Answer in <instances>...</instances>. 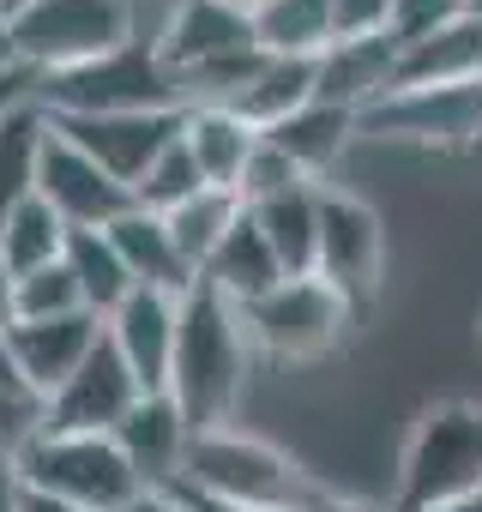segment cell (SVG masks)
I'll use <instances>...</instances> for the list:
<instances>
[{
  "mask_svg": "<svg viewBox=\"0 0 482 512\" xmlns=\"http://www.w3.org/2000/svg\"><path fill=\"white\" fill-rule=\"evenodd\" d=\"M175 488H193V494L223 500V506H260V512H302L320 494L284 446L235 428V422L187 440V464H181Z\"/></svg>",
  "mask_w": 482,
  "mask_h": 512,
  "instance_id": "obj_3",
  "label": "cell"
},
{
  "mask_svg": "<svg viewBox=\"0 0 482 512\" xmlns=\"http://www.w3.org/2000/svg\"><path fill=\"white\" fill-rule=\"evenodd\" d=\"M260 235L272 241L284 278H314V253H320V187H296L278 193L266 205H248Z\"/></svg>",
  "mask_w": 482,
  "mask_h": 512,
  "instance_id": "obj_23",
  "label": "cell"
},
{
  "mask_svg": "<svg viewBox=\"0 0 482 512\" xmlns=\"http://www.w3.org/2000/svg\"><path fill=\"white\" fill-rule=\"evenodd\" d=\"M61 260H67V272H73V284H79V296H85V308L97 320H109L133 296V278L121 266L109 229H67V253H61Z\"/></svg>",
  "mask_w": 482,
  "mask_h": 512,
  "instance_id": "obj_26",
  "label": "cell"
},
{
  "mask_svg": "<svg viewBox=\"0 0 482 512\" xmlns=\"http://www.w3.org/2000/svg\"><path fill=\"white\" fill-rule=\"evenodd\" d=\"M109 241H115V253H121V266H127V278H133V290H163V296H187L199 278H193V266L181 260V247H175V235H169V223L157 217V211H121L115 223H109Z\"/></svg>",
  "mask_w": 482,
  "mask_h": 512,
  "instance_id": "obj_18",
  "label": "cell"
},
{
  "mask_svg": "<svg viewBox=\"0 0 482 512\" xmlns=\"http://www.w3.org/2000/svg\"><path fill=\"white\" fill-rule=\"evenodd\" d=\"M61 253H67V223L49 211V199L31 193L25 205H13L7 217H0V260H7L13 278L61 266Z\"/></svg>",
  "mask_w": 482,
  "mask_h": 512,
  "instance_id": "obj_27",
  "label": "cell"
},
{
  "mask_svg": "<svg viewBox=\"0 0 482 512\" xmlns=\"http://www.w3.org/2000/svg\"><path fill=\"white\" fill-rule=\"evenodd\" d=\"M139 398H145V392H139L133 368L121 362V350H115L109 332H103L97 350L79 362V374H67V380L43 398V428H49V434H115Z\"/></svg>",
  "mask_w": 482,
  "mask_h": 512,
  "instance_id": "obj_11",
  "label": "cell"
},
{
  "mask_svg": "<svg viewBox=\"0 0 482 512\" xmlns=\"http://www.w3.org/2000/svg\"><path fill=\"white\" fill-rule=\"evenodd\" d=\"M248 332H241L235 302H223L211 284H193L181 296V332H175V368H169V398L181 404L187 428H223L235 422L241 386H248Z\"/></svg>",
  "mask_w": 482,
  "mask_h": 512,
  "instance_id": "obj_1",
  "label": "cell"
},
{
  "mask_svg": "<svg viewBox=\"0 0 482 512\" xmlns=\"http://www.w3.org/2000/svg\"><path fill=\"white\" fill-rule=\"evenodd\" d=\"M187 109H151V115H49L61 139H73L97 169H109L127 193L145 181V169L181 139Z\"/></svg>",
  "mask_w": 482,
  "mask_h": 512,
  "instance_id": "obj_12",
  "label": "cell"
},
{
  "mask_svg": "<svg viewBox=\"0 0 482 512\" xmlns=\"http://www.w3.org/2000/svg\"><path fill=\"white\" fill-rule=\"evenodd\" d=\"M37 428H43V398L0 386V458H19V446H25Z\"/></svg>",
  "mask_w": 482,
  "mask_h": 512,
  "instance_id": "obj_35",
  "label": "cell"
},
{
  "mask_svg": "<svg viewBox=\"0 0 482 512\" xmlns=\"http://www.w3.org/2000/svg\"><path fill=\"white\" fill-rule=\"evenodd\" d=\"M470 19V0H398V13H392V37L398 43H416L440 25H458Z\"/></svg>",
  "mask_w": 482,
  "mask_h": 512,
  "instance_id": "obj_34",
  "label": "cell"
},
{
  "mask_svg": "<svg viewBox=\"0 0 482 512\" xmlns=\"http://www.w3.org/2000/svg\"><path fill=\"white\" fill-rule=\"evenodd\" d=\"M19 512H85V506L55 500V494H43V488H25V494H19Z\"/></svg>",
  "mask_w": 482,
  "mask_h": 512,
  "instance_id": "obj_41",
  "label": "cell"
},
{
  "mask_svg": "<svg viewBox=\"0 0 482 512\" xmlns=\"http://www.w3.org/2000/svg\"><path fill=\"white\" fill-rule=\"evenodd\" d=\"M7 67H19V43H13V13L0 7V73Z\"/></svg>",
  "mask_w": 482,
  "mask_h": 512,
  "instance_id": "obj_43",
  "label": "cell"
},
{
  "mask_svg": "<svg viewBox=\"0 0 482 512\" xmlns=\"http://www.w3.org/2000/svg\"><path fill=\"white\" fill-rule=\"evenodd\" d=\"M302 103H314V61H278V55H266L260 73L241 85L223 109L241 115L254 133H266V127H278L284 115H296Z\"/></svg>",
  "mask_w": 482,
  "mask_h": 512,
  "instance_id": "obj_25",
  "label": "cell"
},
{
  "mask_svg": "<svg viewBox=\"0 0 482 512\" xmlns=\"http://www.w3.org/2000/svg\"><path fill=\"white\" fill-rule=\"evenodd\" d=\"M199 187H205V175H199L193 151L175 139V145H169V151H163V157L145 169V181L133 187V205H139V211H157V217H169V211H175V205H187Z\"/></svg>",
  "mask_w": 482,
  "mask_h": 512,
  "instance_id": "obj_30",
  "label": "cell"
},
{
  "mask_svg": "<svg viewBox=\"0 0 482 512\" xmlns=\"http://www.w3.org/2000/svg\"><path fill=\"white\" fill-rule=\"evenodd\" d=\"M241 211H248V205H241L229 187H199L187 205H175L163 223H169V235H175V247H181V260L193 266V278L205 272V260H211V253H217V241L235 229V217Z\"/></svg>",
  "mask_w": 482,
  "mask_h": 512,
  "instance_id": "obj_29",
  "label": "cell"
},
{
  "mask_svg": "<svg viewBox=\"0 0 482 512\" xmlns=\"http://www.w3.org/2000/svg\"><path fill=\"white\" fill-rule=\"evenodd\" d=\"M103 338V320L97 314H61V320H13L7 326V344H13V362L25 374V386L37 398H49L67 374H79V362L97 350Z\"/></svg>",
  "mask_w": 482,
  "mask_h": 512,
  "instance_id": "obj_16",
  "label": "cell"
},
{
  "mask_svg": "<svg viewBox=\"0 0 482 512\" xmlns=\"http://www.w3.org/2000/svg\"><path fill=\"white\" fill-rule=\"evenodd\" d=\"M374 139H410V145H476L482 139V73L458 85H422L392 91L374 109L356 115Z\"/></svg>",
  "mask_w": 482,
  "mask_h": 512,
  "instance_id": "obj_10",
  "label": "cell"
},
{
  "mask_svg": "<svg viewBox=\"0 0 482 512\" xmlns=\"http://www.w3.org/2000/svg\"><path fill=\"white\" fill-rule=\"evenodd\" d=\"M37 91H43V73L37 67H7V73H0V121H7L13 109H25V103H37Z\"/></svg>",
  "mask_w": 482,
  "mask_h": 512,
  "instance_id": "obj_36",
  "label": "cell"
},
{
  "mask_svg": "<svg viewBox=\"0 0 482 512\" xmlns=\"http://www.w3.org/2000/svg\"><path fill=\"white\" fill-rule=\"evenodd\" d=\"M37 199H49V211L67 229H109L121 211H133V193L109 169H97L73 139H61L55 121H49V145L37 157Z\"/></svg>",
  "mask_w": 482,
  "mask_h": 512,
  "instance_id": "obj_13",
  "label": "cell"
},
{
  "mask_svg": "<svg viewBox=\"0 0 482 512\" xmlns=\"http://www.w3.org/2000/svg\"><path fill=\"white\" fill-rule=\"evenodd\" d=\"M482 488V404H434L416 416L404 464H398V500L392 512H428L446 500H464Z\"/></svg>",
  "mask_w": 482,
  "mask_h": 512,
  "instance_id": "obj_6",
  "label": "cell"
},
{
  "mask_svg": "<svg viewBox=\"0 0 482 512\" xmlns=\"http://www.w3.org/2000/svg\"><path fill=\"white\" fill-rule=\"evenodd\" d=\"M187 440H193V428H187V416L169 392H145L127 410V422L115 428V446L133 464L139 488H175L181 464H187Z\"/></svg>",
  "mask_w": 482,
  "mask_h": 512,
  "instance_id": "obj_15",
  "label": "cell"
},
{
  "mask_svg": "<svg viewBox=\"0 0 482 512\" xmlns=\"http://www.w3.org/2000/svg\"><path fill=\"white\" fill-rule=\"evenodd\" d=\"M362 133V121H356V109H338V103H302L296 115H284L278 127H266L260 139L266 145H278L308 181H326L332 169H338V157L350 151V139Z\"/></svg>",
  "mask_w": 482,
  "mask_h": 512,
  "instance_id": "obj_19",
  "label": "cell"
},
{
  "mask_svg": "<svg viewBox=\"0 0 482 512\" xmlns=\"http://www.w3.org/2000/svg\"><path fill=\"white\" fill-rule=\"evenodd\" d=\"M0 7H7V13H13V7H25V0H0Z\"/></svg>",
  "mask_w": 482,
  "mask_h": 512,
  "instance_id": "obj_47",
  "label": "cell"
},
{
  "mask_svg": "<svg viewBox=\"0 0 482 512\" xmlns=\"http://www.w3.org/2000/svg\"><path fill=\"white\" fill-rule=\"evenodd\" d=\"M428 512H482V488L464 494V500H446V506H428Z\"/></svg>",
  "mask_w": 482,
  "mask_h": 512,
  "instance_id": "obj_45",
  "label": "cell"
},
{
  "mask_svg": "<svg viewBox=\"0 0 482 512\" xmlns=\"http://www.w3.org/2000/svg\"><path fill=\"white\" fill-rule=\"evenodd\" d=\"M482 73V19H458V25H440L416 43H404L398 55V85L392 91H422V85H458V79H476Z\"/></svg>",
  "mask_w": 482,
  "mask_h": 512,
  "instance_id": "obj_22",
  "label": "cell"
},
{
  "mask_svg": "<svg viewBox=\"0 0 482 512\" xmlns=\"http://www.w3.org/2000/svg\"><path fill=\"white\" fill-rule=\"evenodd\" d=\"M181 145L193 151L205 187H229V193H235V181H241V169H248L260 133L241 121V115H229L223 103H193V109L181 115Z\"/></svg>",
  "mask_w": 482,
  "mask_h": 512,
  "instance_id": "obj_21",
  "label": "cell"
},
{
  "mask_svg": "<svg viewBox=\"0 0 482 512\" xmlns=\"http://www.w3.org/2000/svg\"><path fill=\"white\" fill-rule=\"evenodd\" d=\"M380 272H386V223H380V211L362 193L320 181V253H314V278L332 284L362 314L374 302V290H380Z\"/></svg>",
  "mask_w": 482,
  "mask_h": 512,
  "instance_id": "obj_9",
  "label": "cell"
},
{
  "mask_svg": "<svg viewBox=\"0 0 482 512\" xmlns=\"http://www.w3.org/2000/svg\"><path fill=\"white\" fill-rule=\"evenodd\" d=\"M109 344L121 350V362L133 368L139 392H169V368H175V332H181V296L163 290H133L109 320H103Z\"/></svg>",
  "mask_w": 482,
  "mask_h": 512,
  "instance_id": "obj_14",
  "label": "cell"
},
{
  "mask_svg": "<svg viewBox=\"0 0 482 512\" xmlns=\"http://www.w3.org/2000/svg\"><path fill=\"white\" fill-rule=\"evenodd\" d=\"M37 103L49 115H151V109H187L175 73L157 55V37H133L115 55H97L85 67L49 73Z\"/></svg>",
  "mask_w": 482,
  "mask_h": 512,
  "instance_id": "obj_5",
  "label": "cell"
},
{
  "mask_svg": "<svg viewBox=\"0 0 482 512\" xmlns=\"http://www.w3.org/2000/svg\"><path fill=\"white\" fill-rule=\"evenodd\" d=\"M0 326H13V272L0 260Z\"/></svg>",
  "mask_w": 482,
  "mask_h": 512,
  "instance_id": "obj_44",
  "label": "cell"
},
{
  "mask_svg": "<svg viewBox=\"0 0 482 512\" xmlns=\"http://www.w3.org/2000/svg\"><path fill=\"white\" fill-rule=\"evenodd\" d=\"M49 145V109L25 103L0 121V217L37 193V157Z\"/></svg>",
  "mask_w": 482,
  "mask_h": 512,
  "instance_id": "obj_28",
  "label": "cell"
},
{
  "mask_svg": "<svg viewBox=\"0 0 482 512\" xmlns=\"http://www.w3.org/2000/svg\"><path fill=\"white\" fill-rule=\"evenodd\" d=\"M398 55L404 43L386 31V37H362V43H332L320 61H314V97L320 103H338V109H374L380 97H392L398 85Z\"/></svg>",
  "mask_w": 482,
  "mask_h": 512,
  "instance_id": "obj_17",
  "label": "cell"
},
{
  "mask_svg": "<svg viewBox=\"0 0 482 512\" xmlns=\"http://www.w3.org/2000/svg\"><path fill=\"white\" fill-rule=\"evenodd\" d=\"M13 464H19L25 488H43V494L73 500L85 512H121L127 500L145 494L133 464L121 458L115 434H49V428H37Z\"/></svg>",
  "mask_w": 482,
  "mask_h": 512,
  "instance_id": "obj_7",
  "label": "cell"
},
{
  "mask_svg": "<svg viewBox=\"0 0 482 512\" xmlns=\"http://www.w3.org/2000/svg\"><path fill=\"white\" fill-rule=\"evenodd\" d=\"M302 512H386V506H374V500H350V494H326V488H320Z\"/></svg>",
  "mask_w": 482,
  "mask_h": 512,
  "instance_id": "obj_37",
  "label": "cell"
},
{
  "mask_svg": "<svg viewBox=\"0 0 482 512\" xmlns=\"http://www.w3.org/2000/svg\"><path fill=\"white\" fill-rule=\"evenodd\" d=\"M157 7H163V13H169V7H175V0H157Z\"/></svg>",
  "mask_w": 482,
  "mask_h": 512,
  "instance_id": "obj_49",
  "label": "cell"
},
{
  "mask_svg": "<svg viewBox=\"0 0 482 512\" xmlns=\"http://www.w3.org/2000/svg\"><path fill=\"white\" fill-rule=\"evenodd\" d=\"M0 386H7V392H31V386H25V374H19V362H13L7 326H0ZM31 398H37V392H31Z\"/></svg>",
  "mask_w": 482,
  "mask_h": 512,
  "instance_id": "obj_39",
  "label": "cell"
},
{
  "mask_svg": "<svg viewBox=\"0 0 482 512\" xmlns=\"http://www.w3.org/2000/svg\"><path fill=\"white\" fill-rule=\"evenodd\" d=\"M175 494H181L187 512H260V506H223V500H205V494H193V488H175Z\"/></svg>",
  "mask_w": 482,
  "mask_h": 512,
  "instance_id": "obj_42",
  "label": "cell"
},
{
  "mask_svg": "<svg viewBox=\"0 0 482 512\" xmlns=\"http://www.w3.org/2000/svg\"><path fill=\"white\" fill-rule=\"evenodd\" d=\"M296 187H320V181H308L278 145H254V157H248V169H241V181H235V199L241 205H266V199H278V193H296Z\"/></svg>",
  "mask_w": 482,
  "mask_h": 512,
  "instance_id": "obj_32",
  "label": "cell"
},
{
  "mask_svg": "<svg viewBox=\"0 0 482 512\" xmlns=\"http://www.w3.org/2000/svg\"><path fill=\"white\" fill-rule=\"evenodd\" d=\"M254 43L278 61H320L332 49V0H260Z\"/></svg>",
  "mask_w": 482,
  "mask_h": 512,
  "instance_id": "obj_24",
  "label": "cell"
},
{
  "mask_svg": "<svg viewBox=\"0 0 482 512\" xmlns=\"http://www.w3.org/2000/svg\"><path fill=\"white\" fill-rule=\"evenodd\" d=\"M61 314H91L79 284H73V272H67V260L13 278V320H61Z\"/></svg>",
  "mask_w": 482,
  "mask_h": 512,
  "instance_id": "obj_31",
  "label": "cell"
},
{
  "mask_svg": "<svg viewBox=\"0 0 482 512\" xmlns=\"http://www.w3.org/2000/svg\"><path fill=\"white\" fill-rule=\"evenodd\" d=\"M19 494H25L19 464H13V458H0V512H19Z\"/></svg>",
  "mask_w": 482,
  "mask_h": 512,
  "instance_id": "obj_40",
  "label": "cell"
},
{
  "mask_svg": "<svg viewBox=\"0 0 482 512\" xmlns=\"http://www.w3.org/2000/svg\"><path fill=\"white\" fill-rule=\"evenodd\" d=\"M121 512H187V506H181V494H175V488H145V494H139V500H127Z\"/></svg>",
  "mask_w": 482,
  "mask_h": 512,
  "instance_id": "obj_38",
  "label": "cell"
},
{
  "mask_svg": "<svg viewBox=\"0 0 482 512\" xmlns=\"http://www.w3.org/2000/svg\"><path fill=\"white\" fill-rule=\"evenodd\" d=\"M470 13H476V19H482V0H470Z\"/></svg>",
  "mask_w": 482,
  "mask_h": 512,
  "instance_id": "obj_48",
  "label": "cell"
},
{
  "mask_svg": "<svg viewBox=\"0 0 482 512\" xmlns=\"http://www.w3.org/2000/svg\"><path fill=\"white\" fill-rule=\"evenodd\" d=\"M398 0H332V43H362L392 31Z\"/></svg>",
  "mask_w": 482,
  "mask_h": 512,
  "instance_id": "obj_33",
  "label": "cell"
},
{
  "mask_svg": "<svg viewBox=\"0 0 482 512\" xmlns=\"http://www.w3.org/2000/svg\"><path fill=\"white\" fill-rule=\"evenodd\" d=\"M199 284H211L223 302H254V296H266L272 284H284V266H278V253H272V241L260 235V223H254V211H241L235 217V229L217 241V253L205 260V272H199Z\"/></svg>",
  "mask_w": 482,
  "mask_h": 512,
  "instance_id": "obj_20",
  "label": "cell"
},
{
  "mask_svg": "<svg viewBox=\"0 0 482 512\" xmlns=\"http://www.w3.org/2000/svg\"><path fill=\"white\" fill-rule=\"evenodd\" d=\"M229 7H248V13H254V7H260V0H229Z\"/></svg>",
  "mask_w": 482,
  "mask_h": 512,
  "instance_id": "obj_46",
  "label": "cell"
},
{
  "mask_svg": "<svg viewBox=\"0 0 482 512\" xmlns=\"http://www.w3.org/2000/svg\"><path fill=\"white\" fill-rule=\"evenodd\" d=\"M133 37H151L139 31V0H25V7H13L19 61L37 67L43 79L115 55Z\"/></svg>",
  "mask_w": 482,
  "mask_h": 512,
  "instance_id": "obj_4",
  "label": "cell"
},
{
  "mask_svg": "<svg viewBox=\"0 0 482 512\" xmlns=\"http://www.w3.org/2000/svg\"><path fill=\"white\" fill-rule=\"evenodd\" d=\"M235 314H241L248 344L266 350V356H278V362H314V356H326L344 338V326L356 320V308L332 284H320V278H284L266 296L241 302Z\"/></svg>",
  "mask_w": 482,
  "mask_h": 512,
  "instance_id": "obj_8",
  "label": "cell"
},
{
  "mask_svg": "<svg viewBox=\"0 0 482 512\" xmlns=\"http://www.w3.org/2000/svg\"><path fill=\"white\" fill-rule=\"evenodd\" d=\"M157 55L181 85V103H229L266 61L254 43V13L229 0H175L157 19Z\"/></svg>",
  "mask_w": 482,
  "mask_h": 512,
  "instance_id": "obj_2",
  "label": "cell"
}]
</instances>
